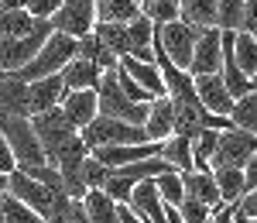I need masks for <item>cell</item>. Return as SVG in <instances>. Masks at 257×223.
I'll list each match as a JSON object with an SVG mask.
<instances>
[{
	"label": "cell",
	"instance_id": "1",
	"mask_svg": "<svg viewBox=\"0 0 257 223\" xmlns=\"http://www.w3.org/2000/svg\"><path fill=\"white\" fill-rule=\"evenodd\" d=\"M199 35H202V28H192V24H185L182 18L168 21V24H155V52L165 55L172 65H178V69L189 72Z\"/></svg>",
	"mask_w": 257,
	"mask_h": 223
},
{
	"label": "cell",
	"instance_id": "2",
	"mask_svg": "<svg viewBox=\"0 0 257 223\" xmlns=\"http://www.w3.org/2000/svg\"><path fill=\"white\" fill-rule=\"evenodd\" d=\"M117 69H120V65H117ZM117 69H103V79H99V86H96V93H99V114L144 127L148 114H151V103H134V100H131V96L120 89Z\"/></svg>",
	"mask_w": 257,
	"mask_h": 223
},
{
	"label": "cell",
	"instance_id": "3",
	"mask_svg": "<svg viewBox=\"0 0 257 223\" xmlns=\"http://www.w3.org/2000/svg\"><path fill=\"white\" fill-rule=\"evenodd\" d=\"M76 55H79V41L62 35V31H52V38L41 45V52L21 69V79L35 82V79H45V76H55V72H62Z\"/></svg>",
	"mask_w": 257,
	"mask_h": 223
},
{
	"label": "cell",
	"instance_id": "4",
	"mask_svg": "<svg viewBox=\"0 0 257 223\" xmlns=\"http://www.w3.org/2000/svg\"><path fill=\"white\" fill-rule=\"evenodd\" d=\"M0 134L7 138L21 172L38 168V165H48L45 148H41L38 134H35V127H31V117H0Z\"/></svg>",
	"mask_w": 257,
	"mask_h": 223
},
{
	"label": "cell",
	"instance_id": "5",
	"mask_svg": "<svg viewBox=\"0 0 257 223\" xmlns=\"http://www.w3.org/2000/svg\"><path fill=\"white\" fill-rule=\"evenodd\" d=\"M52 31H55L52 21H38V28H35L31 35H24V38L4 35V38H0V72H21V69L41 52V45L52 38Z\"/></svg>",
	"mask_w": 257,
	"mask_h": 223
},
{
	"label": "cell",
	"instance_id": "6",
	"mask_svg": "<svg viewBox=\"0 0 257 223\" xmlns=\"http://www.w3.org/2000/svg\"><path fill=\"white\" fill-rule=\"evenodd\" d=\"M79 134H82V141L89 144V151L93 148H103V144H148L151 141L144 127L117 121V117H106V114H99L93 124H86Z\"/></svg>",
	"mask_w": 257,
	"mask_h": 223
},
{
	"label": "cell",
	"instance_id": "7",
	"mask_svg": "<svg viewBox=\"0 0 257 223\" xmlns=\"http://www.w3.org/2000/svg\"><path fill=\"white\" fill-rule=\"evenodd\" d=\"M31 127H35V134H38L41 148H45V158H48V165L55 162V155H59L65 144L72 141L79 131L72 127V121L65 117V110L62 106H55V110H45V114H35L31 117Z\"/></svg>",
	"mask_w": 257,
	"mask_h": 223
},
{
	"label": "cell",
	"instance_id": "8",
	"mask_svg": "<svg viewBox=\"0 0 257 223\" xmlns=\"http://www.w3.org/2000/svg\"><path fill=\"white\" fill-rule=\"evenodd\" d=\"M96 21H99L96 0H65L55 11V18H52V28L79 41L82 35H89L96 28Z\"/></svg>",
	"mask_w": 257,
	"mask_h": 223
},
{
	"label": "cell",
	"instance_id": "9",
	"mask_svg": "<svg viewBox=\"0 0 257 223\" xmlns=\"http://www.w3.org/2000/svg\"><path fill=\"white\" fill-rule=\"evenodd\" d=\"M254 151H257L254 134H247V131H240V127H230V131L219 134V144H216V155H213L209 172H213V168H243V165L250 162Z\"/></svg>",
	"mask_w": 257,
	"mask_h": 223
},
{
	"label": "cell",
	"instance_id": "10",
	"mask_svg": "<svg viewBox=\"0 0 257 223\" xmlns=\"http://www.w3.org/2000/svg\"><path fill=\"white\" fill-rule=\"evenodd\" d=\"M7 192L11 196H18L24 206H31L38 216H48L52 213V206H55V192L59 189H48V185H41L38 179H31L28 172H11V179H7Z\"/></svg>",
	"mask_w": 257,
	"mask_h": 223
},
{
	"label": "cell",
	"instance_id": "11",
	"mask_svg": "<svg viewBox=\"0 0 257 223\" xmlns=\"http://www.w3.org/2000/svg\"><path fill=\"white\" fill-rule=\"evenodd\" d=\"M0 117H31V86L21 72H0Z\"/></svg>",
	"mask_w": 257,
	"mask_h": 223
},
{
	"label": "cell",
	"instance_id": "12",
	"mask_svg": "<svg viewBox=\"0 0 257 223\" xmlns=\"http://www.w3.org/2000/svg\"><path fill=\"white\" fill-rule=\"evenodd\" d=\"M219 69H223V31L219 28H202V35L196 41V52H192L189 72L192 76H213Z\"/></svg>",
	"mask_w": 257,
	"mask_h": 223
},
{
	"label": "cell",
	"instance_id": "13",
	"mask_svg": "<svg viewBox=\"0 0 257 223\" xmlns=\"http://www.w3.org/2000/svg\"><path fill=\"white\" fill-rule=\"evenodd\" d=\"M155 155H161L158 141H148V144H103V148H93V158H99L106 168H123V165L155 158Z\"/></svg>",
	"mask_w": 257,
	"mask_h": 223
},
{
	"label": "cell",
	"instance_id": "14",
	"mask_svg": "<svg viewBox=\"0 0 257 223\" xmlns=\"http://www.w3.org/2000/svg\"><path fill=\"white\" fill-rule=\"evenodd\" d=\"M196 93H199V100H202V106L209 114H219V117H230L233 114V103L237 100L226 89V82H223L219 72H213V76H196Z\"/></svg>",
	"mask_w": 257,
	"mask_h": 223
},
{
	"label": "cell",
	"instance_id": "15",
	"mask_svg": "<svg viewBox=\"0 0 257 223\" xmlns=\"http://www.w3.org/2000/svg\"><path fill=\"white\" fill-rule=\"evenodd\" d=\"M62 110L72 121V127L82 131L86 124H93L99 117V93L96 89H69V96L62 100Z\"/></svg>",
	"mask_w": 257,
	"mask_h": 223
},
{
	"label": "cell",
	"instance_id": "16",
	"mask_svg": "<svg viewBox=\"0 0 257 223\" xmlns=\"http://www.w3.org/2000/svg\"><path fill=\"white\" fill-rule=\"evenodd\" d=\"M28 86H31V117L62 106V100L69 96V86L62 82V72L45 76V79H35V82H28Z\"/></svg>",
	"mask_w": 257,
	"mask_h": 223
},
{
	"label": "cell",
	"instance_id": "17",
	"mask_svg": "<svg viewBox=\"0 0 257 223\" xmlns=\"http://www.w3.org/2000/svg\"><path fill=\"white\" fill-rule=\"evenodd\" d=\"M144 131H148V138L151 141H168V138H175V106L168 96H158V100H151V114H148V121H144Z\"/></svg>",
	"mask_w": 257,
	"mask_h": 223
},
{
	"label": "cell",
	"instance_id": "18",
	"mask_svg": "<svg viewBox=\"0 0 257 223\" xmlns=\"http://www.w3.org/2000/svg\"><path fill=\"white\" fill-rule=\"evenodd\" d=\"M120 69L138 82V86H144L155 100L165 96V76H161L158 62H141V59H134V55H127V59H120Z\"/></svg>",
	"mask_w": 257,
	"mask_h": 223
},
{
	"label": "cell",
	"instance_id": "19",
	"mask_svg": "<svg viewBox=\"0 0 257 223\" xmlns=\"http://www.w3.org/2000/svg\"><path fill=\"white\" fill-rule=\"evenodd\" d=\"M182 182H185V196H192V199H199V203L213 206V209L226 206L223 199H219V185H216V175H213V172H206V168H192V172L182 175Z\"/></svg>",
	"mask_w": 257,
	"mask_h": 223
},
{
	"label": "cell",
	"instance_id": "20",
	"mask_svg": "<svg viewBox=\"0 0 257 223\" xmlns=\"http://www.w3.org/2000/svg\"><path fill=\"white\" fill-rule=\"evenodd\" d=\"M99 79H103V69L89 59H79V55L62 69V82H65L69 89H96Z\"/></svg>",
	"mask_w": 257,
	"mask_h": 223
},
{
	"label": "cell",
	"instance_id": "21",
	"mask_svg": "<svg viewBox=\"0 0 257 223\" xmlns=\"http://www.w3.org/2000/svg\"><path fill=\"white\" fill-rule=\"evenodd\" d=\"M82 206L93 223H120V203L113 196H106L103 189H89L82 196Z\"/></svg>",
	"mask_w": 257,
	"mask_h": 223
},
{
	"label": "cell",
	"instance_id": "22",
	"mask_svg": "<svg viewBox=\"0 0 257 223\" xmlns=\"http://www.w3.org/2000/svg\"><path fill=\"white\" fill-rule=\"evenodd\" d=\"M161 158L172 165L175 172H192L196 162H192V138H168V141H161Z\"/></svg>",
	"mask_w": 257,
	"mask_h": 223
},
{
	"label": "cell",
	"instance_id": "23",
	"mask_svg": "<svg viewBox=\"0 0 257 223\" xmlns=\"http://www.w3.org/2000/svg\"><path fill=\"white\" fill-rule=\"evenodd\" d=\"M219 185V199L226 206H237L240 196L247 192V179H243V168H213Z\"/></svg>",
	"mask_w": 257,
	"mask_h": 223
},
{
	"label": "cell",
	"instance_id": "24",
	"mask_svg": "<svg viewBox=\"0 0 257 223\" xmlns=\"http://www.w3.org/2000/svg\"><path fill=\"white\" fill-rule=\"evenodd\" d=\"M182 21L192 28H216V7L219 0H178Z\"/></svg>",
	"mask_w": 257,
	"mask_h": 223
},
{
	"label": "cell",
	"instance_id": "25",
	"mask_svg": "<svg viewBox=\"0 0 257 223\" xmlns=\"http://www.w3.org/2000/svg\"><path fill=\"white\" fill-rule=\"evenodd\" d=\"M38 21L28 7H21V11H4L0 7V38L4 35H11V38H24V35H31L35 28H38Z\"/></svg>",
	"mask_w": 257,
	"mask_h": 223
},
{
	"label": "cell",
	"instance_id": "26",
	"mask_svg": "<svg viewBox=\"0 0 257 223\" xmlns=\"http://www.w3.org/2000/svg\"><path fill=\"white\" fill-rule=\"evenodd\" d=\"M96 31L103 45L117 55V59H127L131 55V35H127V24H117V21H96Z\"/></svg>",
	"mask_w": 257,
	"mask_h": 223
},
{
	"label": "cell",
	"instance_id": "27",
	"mask_svg": "<svg viewBox=\"0 0 257 223\" xmlns=\"http://www.w3.org/2000/svg\"><path fill=\"white\" fill-rule=\"evenodd\" d=\"M79 59L96 62L99 69H117V65H120V59L103 45V38H99L96 31H89V35H82V38H79Z\"/></svg>",
	"mask_w": 257,
	"mask_h": 223
},
{
	"label": "cell",
	"instance_id": "28",
	"mask_svg": "<svg viewBox=\"0 0 257 223\" xmlns=\"http://www.w3.org/2000/svg\"><path fill=\"white\" fill-rule=\"evenodd\" d=\"M99 21H117V24H131L141 18V0H96Z\"/></svg>",
	"mask_w": 257,
	"mask_h": 223
},
{
	"label": "cell",
	"instance_id": "29",
	"mask_svg": "<svg viewBox=\"0 0 257 223\" xmlns=\"http://www.w3.org/2000/svg\"><path fill=\"white\" fill-rule=\"evenodd\" d=\"M230 121H233V127H240V131H247V134L257 138V93H247V96H240L233 103Z\"/></svg>",
	"mask_w": 257,
	"mask_h": 223
},
{
	"label": "cell",
	"instance_id": "30",
	"mask_svg": "<svg viewBox=\"0 0 257 223\" xmlns=\"http://www.w3.org/2000/svg\"><path fill=\"white\" fill-rule=\"evenodd\" d=\"M233 55H237L240 69H243L247 76L257 72V41H254L250 31H233Z\"/></svg>",
	"mask_w": 257,
	"mask_h": 223
},
{
	"label": "cell",
	"instance_id": "31",
	"mask_svg": "<svg viewBox=\"0 0 257 223\" xmlns=\"http://www.w3.org/2000/svg\"><path fill=\"white\" fill-rule=\"evenodd\" d=\"M247 14V0H219L216 7V28L219 31H240Z\"/></svg>",
	"mask_w": 257,
	"mask_h": 223
},
{
	"label": "cell",
	"instance_id": "32",
	"mask_svg": "<svg viewBox=\"0 0 257 223\" xmlns=\"http://www.w3.org/2000/svg\"><path fill=\"white\" fill-rule=\"evenodd\" d=\"M219 134H223V131H213V127H206V131L199 134L196 141H192V162H196V168H206V172H209V165H213V155H216V144H219Z\"/></svg>",
	"mask_w": 257,
	"mask_h": 223
},
{
	"label": "cell",
	"instance_id": "33",
	"mask_svg": "<svg viewBox=\"0 0 257 223\" xmlns=\"http://www.w3.org/2000/svg\"><path fill=\"white\" fill-rule=\"evenodd\" d=\"M0 209H4V220L7 223H45V216H38L31 206H24L11 192H0Z\"/></svg>",
	"mask_w": 257,
	"mask_h": 223
},
{
	"label": "cell",
	"instance_id": "34",
	"mask_svg": "<svg viewBox=\"0 0 257 223\" xmlns=\"http://www.w3.org/2000/svg\"><path fill=\"white\" fill-rule=\"evenodd\" d=\"M141 14L155 24H168V21L182 18V7H178V0H141Z\"/></svg>",
	"mask_w": 257,
	"mask_h": 223
},
{
	"label": "cell",
	"instance_id": "35",
	"mask_svg": "<svg viewBox=\"0 0 257 223\" xmlns=\"http://www.w3.org/2000/svg\"><path fill=\"white\" fill-rule=\"evenodd\" d=\"M155 185H158L165 206H182V199H185V182H182V172H165V175H158V179H155Z\"/></svg>",
	"mask_w": 257,
	"mask_h": 223
},
{
	"label": "cell",
	"instance_id": "36",
	"mask_svg": "<svg viewBox=\"0 0 257 223\" xmlns=\"http://www.w3.org/2000/svg\"><path fill=\"white\" fill-rule=\"evenodd\" d=\"M106 175H110V168L99 162V158H93V151H89V158L82 162V182H86V189H103L106 185Z\"/></svg>",
	"mask_w": 257,
	"mask_h": 223
},
{
	"label": "cell",
	"instance_id": "37",
	"mask_svg": "<svg viewBox=\"0 0 257 223\" xmlns=\"http://www.w3.org/2000/svg\"><path fill=\"white\" fill-rule=\"evenodd\" d=\"M178 213H182V220H185V223H209V220H213V206L199 203V199H192V196L182 199Z\"/></svg>",
	"mask_w": 257,
	"mask_h": 223
},
{
	"label": "cell",
	"instance_id": "38",
	"mask_svg": "<svg viewBox=\"0 0 257 223\" xmlns=\"http://www.w3.org/2000/svg\"><path fill=\"white\" fill-rule=\"evenodd\" d=\"M134 185H138V182H131V179L106 175V185H103V192H106V196H113L120 206H127V203H131V196H134Z\"/></svg>",
	"mask_w": 257,
	"mask_h": 223
},
{
	"label": "cell",
	"instance_id": "39",
	"mask_svg": "<svg viewBox=\"0 0 257 223\" xmlns=\"http://www.w3.org/2000/svg\"><path fill=\"white\" fill-rule=\"evenodd\" d=\"M28 175L31 179H38L41 185H48V189H65L62 185V172L55 165H38V168H28Z\"/></svg>",
	"mask_w": 257,
	"mask_h": 223
},
{
	"label": "cell",
	"instance_id": "40",
	"mask_svg": "<svg viewBox=\"0 0 257 223\" xmlns=\"http://www.w3.org/2000/svg\"><path fill=\"white\" fill-rule=\"evenodd\" d=\"M117 76H120V89H123V93H127V96H131L134 103H151V100H155V96H151V93H148L144 86H138V82L131 79V76H127L123 69H117Z\"/></svg>",
	"mask_w": 257,
	"mask_h": 223
},
{
	"label": "cell",
	"instance_id": "41",
	"mask_svg": "<svg viewBox=\"0 0 257 223\" xmlns=\"http://www.w3.org/2000/svg\"><path fill=\"white\" fill-rule=\"evenodd\" d=\"M62 4H65V0H28V11H31L35 18H41V21H52Z\"/></svg>",
	"mask_w": 257,
	"mask_h": 223
},
{
	"label": "cell",
	"instance_id": "42",
	"mask_svg": "<svg viewBox=\"0 0 257 223\" xmlns=\"http://www.w3.org/2000/svg\"><path fill=\"white\" fill-rule=\"evenodd\" d=\"M11 172H18V158H14V151H11L7 138L0 134V175H11Z\"/></svg>",
	"mask_w": 257,
	"mask_h": 223
},
{
	"label": "cell",
	"instance_id": "43",
	"mask_svg": "<svg viewBox=\"0 0 257 223\" xmlns=\"http://www.w3.org/2000/svg\"><path fill=\"white\" fill-rule=\"evenodd\" d=\"M237 213H243V216H250V220H257V189H250V192H243V196H240Z\"/></svg>",
	"mask_w": 257,
	"mask_h": 223
},
{
	"label": "cell",
	"instance_id": "44",
	"mask_svg": "<svg viewBox=\"0 0 257 223\" xmlns=\"http://www.w3.org/2000/svg\"><path fill=\"white\" fill-rule=\"evenodd\" d=\"M240 31H250L257 41V0H247V14H243V28Z\"/></svg>",
	"mask_w": 257,
	"mask_h": 223
},
{
	"label": "cell",
	"instance_id": "45",
	"mask_svg": "<svg viewBox=\"0 0 257 223\" xmlns=\"http://www.w3.org/2000/svg\"><path fill=\"white\" fill-rule=\"evenodd\" d=\"M243 179H247V192H250V189H257V151L250 155V162L243 165Z\"/></svg>",
	"mask_w": 257,
	"mask_h": 223
},
{
	"label": "cell",
	"instance_id": "46",
	"mask_svg": "<svg viewBox=\"0 0 257 223\" xmlns=\"http://www.w3.org/2000/svg\"><path fill=\"white\" fill-rule=\"evenodd\" d=\"M69 223H93L89 213H86V206H82V199H72V220Z\"/></svg>",
	"mask_w": 257,
	"mask_h": 223
},
{
	"label": "cell",
	"instance_id": "47",
	"mask_svg": "<svg viewBox=\"0 0 257 223\" xmlns=\"http://www.w3.org/2000/svg\"><path fill=\"white\" fill-rule=\"evenodd\" d=\"M237 209V206H233ZM233 223H257V220H250V216H243V213H233Z\"/></svg>",
	"mask_w": 257,
	"mask_h": 223
},
{
	"label": "cell",
	"instance_id": "48",
	"mask_svg": "<svg viewBox=\"0 0 257 223\" xmlns=\"http://www.w3.org/2000/svg\"><path fill=\"white\" fill-rule=\"evenodd\" d=\"M7 179H11V175H0V192H7Z\"/></svg>",
	"mask_w": 257,
	"mask_h": 223
},
{
	"label": "cell",
	"instance_id": "49",
	"mask_svg": "<svg viewBox=\"0 0 257 223\" xmlns=\"http://www.w3.org/2000/svg\"><path fill=\"white\" fill-rule=\"evenodd\" d=\"M250 86H254V93H257V72H254V76H250Z\"/></svg>",
	"mask_w": 257,
	"mask_h": 223
},
{
	"label": "cell",
	"instance_id": "50",
	"mask_svg": "<svg viewBox=\"0 0 257 223\" xmlns=\"http://www.w3.org/2000/svg\"><path fill=\"white\" fill-rule=\"evenodd\" d=\"M0 223H7V220H4V209H0Z\"/></svg>",
	"mask_w": 257,
	"mask_h": 223
}]
</instances>
